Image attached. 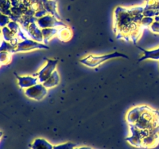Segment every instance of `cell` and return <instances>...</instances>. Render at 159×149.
I'll use <instances>...</instances> for the list:
<instances>
[{
    "mask_svg": "<svg viewBox=\"0 0 159 149\" xmlns=\"http://www.w3.org/2000/svg\"><path fill=\"white\" fill-rule=\"evenodd\" d=\"M113 29L116 38L124 39L127 41L132 40L134 44L143 31L140 25L134 21L129 8L123 6H117L114 9Z\"/></svg>",
    "mask_w": 159,
    "mask_h": 149,
    "instance_id": "cell-1",
    "label": "cell"
},
{
    "mask_svg": "<svg viewBox=\"0 0 159 149\" xmlns=\"http://www.w3.org/2000/svg\"><path fill=\"white\" fill-rule=\"evenodd\" d=\"M141 130H151L159 126V112L145 106L142 114L134 124Z\"/></svg>",
    "mask_w": 159,
    "mask_h": 149,
    "instance_id": "cell-2",
    "label": "cell"
},
{
    "mask_svg": "<svg viewBox=\"0 0 159 149\" xmlns=\"http://www.w3.org/2000/svg\"><path fill=\"white\" fill-rule=\"evenodd\" d=\"M118 57H124V58L127 59L129 58V57L127 54L115 51V52L111 53V54H102V55L89 54V55H87L86 57H84L82 58H81L79 60V62L81 64H82V65L89 67V68H93L99 66V65H102L103 62L107 61H109L113 58H118Z\"/></svg>",
    "mask_w": 159,
    "mask_h": 149,
    "instance_id": "cell-3",
    "label": "cell"
},
{
    "mask_svg": "<svg viewBox=\"0 0 159 149\" xmlns=\"http://www.w3.org/2000/svg\"><path fill=\"white\" fill-rule=\"evenodd\" d=\"M44 60L46 61L44 66L38 72L33 74V75L38 79L40 83H43L52 74V73L56 70L58 64V59L44 58Z\"/></svg>",
    "mask_w": 159,
    "mask_h": 149,
    "instance_id": "cell-4",
    "label": "cell"
},
{
    "mask_svg": "<svg viewBox=\"0 0 159 149\" xmlns=\"http://www.w3.org/2000/svg\"><path fill=\"white\" fill-rule=\"evenodd\" d=\"M48 50L49 46L43 43L35 41L32 39L26 38L25 40H20L16 44L14 53L16 52H26L33 50Z\"/></svg>",
    "mask_w": 159,
    "mask_h": 149,
    "instance_id": "cell-5",
    "label": "cell"
},
{
    "mask_svg": "<svg viewBox=\"0 0 159 149\" xmlns=\"http://www.w3.org/2000/svg\"><path fill=\"white\" fill-rule=\"evenodd\" d=\"M48 88H47L42 83H37L34 86L24 89V94L29 99L36 101H40L47 96Z\"/></svg>",
    "mask_w": 159,
    "mask_h": 149,
    "instance_id": "cell-6",
    "label": "cell"
},
{
    "mask_svg": "<svg viewBox=\"0 0 159 149\" xmlns=\"http://www.w3.org/2000/svg\"><path fill=\"white\" fill-rule=\"evenodd\" d=\"M37 24L38 25L40 29H44V28H59L61 26H66L64 22L61 20H59L54 16L51 14L44 16L40 19H37Z\"/></svg>",
    "mask_w": 159,
    "mask_h": 149,
    "instance_id": "cell-7",
    "label": "cell"
},
{
    "mask_svg": "<svg viewBox=\"0 0 159 149\" xmlns=\"http://www.w3.org/2000/svg\"><path fill=\"white\" fill-rule=\"evenodd\" d=\"M130 129L131 130V136L130 138H127L126 140L135 147H142V141L144 138V133L143 130H140L138 127H135L134 125H129Z\"/></svg>",
    "mask_w": 159,
    "mask_h": 149,
    "instance_id": "cell-8",
    "label": "cell"
},
{
    "mask_svg": "<svg viewBox=\"0 0 159 149\" xmlns=\"http://www.w3.org/2000/svg\"><path fill=\"white\" fill-rule=\"evenodd\" d=\"M24 33L27 36L28 38L32 39V40H35V41L40 42V43H43V35H42L41 29L39 27L36 22L31 23Z\"/></svg>",
    "mask_w": 159,
    "mask_h": 149,
    "instance_id": "cell-9",
    "label": "cell"
},
{
    "mask_svg": "<svg viewBox=\"0 0 159 149\" xmlns=\"http://www.w3.org/2000/svg\"><path fill=\"white\" fill-rule=\"evenodd\" d=\"M143 14L144 16L153 18L159 15V0H146Z\"/></svg>",
    "mask_w": 159,
    "mask_h": 149,
    "instance_id": "cell-10",
    "label": "cell"
},
{
    "mask_svg": "<svg viewBox=\"0 0 159 149\" xmlns=\"http://www.w3.org/2000/svg\"><path fill=\"white\" fill-rule=\"evenodd\" d=\"M15 76L16 77L17 81H18V85L20 87V88H30L31 86H34L36 84L39 83L38 79L35 76L32 75H26V76H20L14 73Z\"/></svg>",
    "mask_w": 159,
    "mask_h": 149,
    "instance_id": "cell-11",
    "label": "cell"
},
{
    "mask_svg": "<svg viewBox=\"0 0 159 149\" xmlns=\"http://www.w3.org/2000/svg\"><path fill=\"white\" fill-rule=\"evenodd\" d=\"M144 106H145V105L138 106L133 107L129 110L127 116H126V120H127L129 125H134L135 123L138 121L141 115L142 114L144 110Z\"/></svg>",
    "mask_w": 159,
    "mask_h": 149,
    "instance_id": "cell-12",
    "label": "cell"
},
{
    "mask_svg": "<svg viewBox=\"0 0 159 149\" xmlns=\"http://www.w3.org/2000/svg\"><path fill=\"white\" fill-rule=\"evenodd\" d=\"M136 45V44H135ZM137 47L139 50H141V52L143 53V56L138 60V62H141L142 61L148 60H155V61H159V47L158 48L152 50H146L144 48L138 46L136 45Z\"/></svg>",
    "mask_w": 159,
    "mask_h": 149,
    "instance_id": "cell-13",
    "label": "cell"
},
{
    "mask_svg": "<svg viewBox=\"0 0 159 149\" xmlns=\"http://www.w3.org/2000/svg\"><path fill=\"white\" fill-rule=\"evenodd\" d=\"M43 7L47 12L51 15L55 16L57 20H61V16L57 11V0H43Z\"/></svg>",
    "mask_w": 159,
    "mask_h": 149,
    "instance_id": "cell-14",
    "label": "cell"
},
{
    "mask_svg": "<svg viewBox=\"0 0 159 149\" xmlns=\"http://www.w3.org/2000/svg\"><path fill=\"white\" fill-rule=\"evenodd\" d=\"M2 36L3 37V40L7 42H9V43H12L14 45H16L18 42L20 40L19 37H17L16 34L14 32H12L11 29H9L7 26H4L2 29Z\"/></svg>",
    "mask_w": 159,
    "mask_h": 149,
    "instance_id": "cell-15",
    "label": "cell"
},
{
    "mask_svg": "<svg viewBox=\"0 0 159 149\" xmlns=\"http://www.w3.org/2000/svg\"><path fill=\"white\" fill-rule=\"evenodd\" d=\"M60 81L61 78L60 75H59L58 71H57V70H55V71L52 73V74H51V75L42 84H43L47 88L49 89V88H54V87L58 85L59 83H60Z\"/></svg>",
    "mask_w": 159,
    "mask_h": 149,
    "instance_id": "cell-16",
    "label": "cell"
},
{
    "mask_svg": "<svg viewBox=\"0 0 159 149\" xmlns=\"http://www.w3.org/2000/svg\"><path fill=\"white\" fill-rule=\"evenodd\" d=\"M72 31L68 26H61V27L58 28L57 37L61 41L68 42L72 37Z\"/></svg>",
    "mask_w": 159,
    "mask_h": 149,
    "instance_id": "cell-17",
    "label": "cell"
},
{
    "mask_svg": "<svg viewBox=\"0 0 159 149\" xmlns=\"http://www.w3.org/2000/svg\"><path fill=\"white\" fill-rule=\"evenodd\" d=\"M41 31L43 38V43L48 44L51 39L57 36L58 28H44L41 29Z\"/></svg>",
    "mask_w": 159,
    "mask_h": 149,
    "instance_id": "cell-18",
    "label": "cell"
},
{
    "mask_svg": "<svg viewBox=\"0 0 159 149\" xmlns=\"http://www.w3.org/2000/svg\"><path fill=\"white\" fill-rule=\"evenodd\" d=\"M32 149H53L54 146L50 144L46 140L37 138L30 145Z\"/></svg>",
    "mask_w": 159,
    "mask_h": 149,
    "instance_id": "cell-19",
    "label": "cell"
},
{
    "mask_svg": "<svg viewBox=\"0 0 159 149\" xmlns=\"http://www.w3.org/2000/svg\"><path fill=\"white\" fill-rule=\"evenodd\" d=\"M11 8H12V4L9 0H0V12L2 13L10 16L12 15Z\"/></svg>",
    "mask_w": 159,
    "mask_h": 149,
    "instance_id": "cell-20",
    "label": "cell"
},
{
    "mask_svg": "<svg viewBox=\"0 0 159 149\" xmlns=\"http://www.w3.org/2000/svg\"><path fill=\"white\" fill-rule=\"evenodd\" d=\"M16 47V45H14L12 43H9V42H7L3 40L1 42V45H0V51H7V52L12 54V53H14V51H15Z\"/></svg>",
    "mask_w": 159,
    "mask_h": 149,
    "instance_id": "cell-21",
    "label": "cell"
},
{
    "mask_svg": "<svg viewBox=\"0 0 159 149\" xmlns=\"http://www.w3.org/2000/svg\"><path fill=\"white\" fill-rule=\"evenodd\" d=\"M12 60L11 53L7 51H0V64L1 65H7Z\"/></svg>",
    "mask_w": 159,
    "mask_h": 149,
    "instance_id": "cell-22",
    "label": "cell"
},
{
    "mask_svg": "<svg viewBox=\"0 0 159 149\" xmlns=\"http://www.w3.org/2000/svg\"><path fill=\"white\" fill-rule=\"evenodd\" d=\"M154 21H155V19H154L153 17L144 16L142 20H141V23H140V26H141V29L144 30L146 28L150 27V26L152 24V23H153Z\"/></svg>",
    "mask_w": 159,
    "mask_h": 149,
    "instance_id": "cell-23",
    "label": "cell"
},
{
    "mask_svg": "<svg viewBox=\"0 0 159 149\" xmlns=\"http://www.w3.org/2000/svg\"><path fill=\"white\" fill-rule=\"evenodd\" d=\"M10 21L11 20L9 16L5 15L0 12V27L2 28L4 26H6Z\"/></svg>",
    "mask_w": 159,
    "mask_h": 149,
    "instance_id": "cell-24",
    "label": "cell"
},
{
    "mask_svg": "<svg viewBox=\"0 0 159 149\" xmlns=\"http://www.w3.org/2000/svg\"><path fill=\"white\" fill-rule=\"evenodd\" d=\"M75 144L72 143H65V144H60V145L54 146L53 149H75Z\"/></svg>",
    "mask_w": 159,
    "mask_h": 149,
    "instance_id": "cell-25",
    "label": "cell"
},
{
    "mask_svg": "<svg viewBox=\"0 0 159 149\" xmlns=\"http://www.w3.org/2000/svg\"><path fill=\"white\" fill-rule=\"evenodd\" d=\"M148 29L152 32L155 33V34H159V22L154 21Z\"/></svg>",
    "mask_w": 159,
    "mask_h": 149,
    "instance_id": "cell-26",
    "label": "cell"
},
{
    "mask_svg": "<svg viewBox=\"0 0 159 149\" xmlns=\"http://www.w3.org/2000/svg\"><path fill=\"white\" fill-rule=\"evenodd\" d=\"M48 14H49V13L47 12L46 9H40V10L37 11V12H35V13H34V17H35L36 19H40V18H41V17L44 16L48 15Z\"/></svg>",
    "mask_w": 159,
    "mask_h": 149,
    "instance_id": "cell-27",
    "label": "cell"
},
{
    "mask_svg": "<svg viewBox=\"0 0 159 149\" xmlns=\"http://www.w3.org/2000/svg\"><path fill=\"white\" fill-rule=\"evenodd\" d=\"M9 1L12 4V6H18L20 4V2H21L20 0H9Z\"/></svg>",
    "mask_w": 159,
    "mask_h": 149,
    "instance_id": "cell-28",
    "label": "cell"
},
{
    "mask_svg": "<svg viewBox=\"0 0 159 149\" xmlns=\"http://www.w3.org/2000/svg\"><path fill=\"white\" fill-rule=\"evenodd\" d=\"M75 149H92V148L89 147H79V148H75Z\"/></svg>",
    "mask_w": 159,
    "mask_h": 149,
    "instance_id": "cell-29",
    "label": "cell"
},
{
    "mask_svg": "<svg viewBox=\"0 0 159 149\" xmlns=\"http://www.w3.org/2000/svg\"><path fill=\"white\" fill-rule=\"evenodd\" d=\"M154 19H155V21L159 22V15L156 16H155V17H154Z\"/></svg>",
    "mask_w": 159,
    "mask_h": 149,
    "instance_id": "cell-30",
    "label": "cell"
},
{
    "mask_svg": "<svg viewBox=\"0 0 159 149\" xmlns=\"http://www.w3.org/2000/svg\"><path fill=\"white\" fill-rule=\"evenodd\" d=\"M2 36V29H0V37H1Z\"/></svg>",
    "mask_w": 159,
    "mask_h": 149,
    "instance_id": "cell-31",
    "label": "cell"
}]
</instances>
